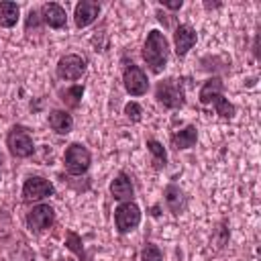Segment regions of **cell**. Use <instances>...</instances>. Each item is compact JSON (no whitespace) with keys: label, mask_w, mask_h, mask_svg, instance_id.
Returning a JSON list of instances; mask_svg holds the SVG:
<instances>
[{"label":"cell","mask_w":261,"mask_h":261,"mask_svg":"<svg viewBox=\"0 0 261 261\" xmlns=\"http://www.w3.org/2000/svg\"><path fill=\"white\" fill-rule=\"evenodd\" d=\"M167 57H169V43L165 35L157 29L149 31L145 45H143V59L149 65V69L153 73H161L167 63Z\"/></svg>","instance_id":"cell-1"},{"label":"cell","mask_w":261,"mask_h":261,"mask_svg":"<svg viewBox=\"0 0 261 261\" xmlns=\"http://www.w3.org/2000/svg\"><path fill=\"white\" fill-rule=\"evenodd\" d=\"M155 98H157V102L159 104H163L165 108H169V110H175V108H181L184 106V88H181V84L175 80V77H167V80H163V82H159L157 84V88H155Z\"/></svg>","instance_id":"cell-2"},{"label":"cell","mask_w":261,"mask_h":261,"mask_svg":"<svg viewBox=\"0 0 261 261\" xmlns=\"http://www.w3.org/2000/svg\"><path fill=\"white\" fill-rule=\"evenodd\" d=\"M92 163V155L90 151L80 145V143H71L67 149H65V155H63V165H65V171L69 175H82L88 171Z\"/></svg>","instance_id":"cell-3"},{"label":"cell","mask_w":261,"mask_h":261,"mask_svg":"<svg viewBox=\"0 0 261 261\" xmlns=\"http://www.w3.org/2000/svg\"><path fill=\"white\" fill-rule=\"evenodd\" d=\"M6 147L10 149V153L14 157H31L33 151H35V143H33V137L29 135L27 128L22 126H12L6 135Z\"/></svg>","instance_id":"cell-4"},{"label":"cell","mask_w":261,"mask_h":261,"mask_svg":"<svg viewBox=\"0 0 261 261\" xmlns=\"http://www.w3.org/2000/svg\"><path fill=\"white\" fill-rule=\"evenodd\" d=\"M141 222V208L135 202H122L114 210V224L118 232H128Z\"/></svg>","instance_id":"cell-5"},{"label":"cell","mask_w":261,"mask_h":261,"mask_svg":"<svg viewBox=\"0 0 261 261\" xmlns=\"http://www.w3.org/2000/svg\"><path fill=\"white\" fill-rule=\"evenodd\" d=\"M86 73V59L75 53H67L57 61V75L61 80H80Z\"/></svg>","instance_id":"cell-6"},{"label":"cell","mask_w":261,"mask_h":261,"mask_svg":"<svg viewBox=\"0 0 261 261\" xmlns=\"http://www.w3.org/2000/svg\"><path fill=\"white\" fill-rule=\"evenodd\" d=\"M55 222V210L49 204H37L27 214V226L33 232H43Z\"/></svg>","instance_id":"cell-7"},{"label":"cell","mask_w":261,"mask_h":261,"mask_svg":"<svg viewBox=\"0 0 261 261\" xmlns=\"http://www.w3.org/2000/svg\"><path fill=\"white\" fill-rule=\"evenodd\" d=\"M122 82H124V88H126V92L130 96H143L149 90V80H147L145 71L139 65H135V63H130V65L124 67Z\"/></svg>","instance_id":"cell-8"},{"label":"cell","mask_w":261,"mask_h":261,"mask_svg":"<svg viewBox=\"0 0 261 261\" xmlns=\"http://www.w3.org/2000/svg\"><path fill=\"white\" fill-rule=\"evenodd\" d=\"M53 192H55L53 184H51L49 179L41 177V175L29 177V179L24 181V186H22V198H24L27 202L43 200V198H47V196H53Z\"/></svg>","instance_id":"cell-9"},{"label":"cell","mask_w":261,"mask_h":261,"mask_svg":"<svg viewBox=\"0 0 261 261\" xmlns=\"http://www.w3.org/2000/svg\"><path fill=\"white\" fill-rule=\"evenodd\" d=\"M39 18H41V22H45V24H49L51 29H65V24H67V14H65V10H63V6H59L57 2H47V4H43L41 8H39Z\"/></svg>","instance_id":"cell-10"},{"label":"cell","mask_w":261,"mask_h":261,"mask_svg":"<svg viewBox=\"0 0 261 261\" xmlns=\"http://www.w3.org/2000/svg\"><path fill=\"white\" fill-rule=\"evenodd\" d=\"M198 35L190 24H177L175 33H173V43H175V53L177 57H186L188 51L196 45Z\"/></svg>","instance_id":"cell-11"},{"label":"cell","mask_w":261,"mask_h":261,"mask_svg":"<svg viewBox=\"0 0 261 261\" xmlns=\"http://www.w3.org/2000/svg\"><path fill=\"white\" fill-rule=\"evenodd\" d=\"M100 14V4L98 2H92V0H82L75 4V12H73V18H75V27L77 29H86L90 27Z\"/></svg>","instance_id":"cell-12"},{"label":"cell","mask_w":261,"mask_h":261,"mask_svg":"<svg viewBox=\"0 0 261 261\" xmlns=\"http://www.w3.org/2000/svg\"><path fill=\"white\" fill-rule=\"evenodd\" d=\"M110 194L114 200H120V202H133V196H135V188L128 179L126 173H118L112 181H110Z\"/></svg>","instance_id":"cell-13"},{"label":"cell","mask_w":261,"mask_h":261,"mask_svg":"<svg viewBox=\"0 0 261 261\" xmlns=\"http://www.w3.org/2000/svg\"><path fill=\"white\" fill-rule=\"evenodd\" d=\"M163 196H165V204H167V208L171 210V214L177 216V214H181V212L186 210V206H188V198H186V194H184V190H181L179 186L169 184V186L165 188Z\"/></svg>","instance_id":"cell-14"},{"label":"cell","mask_w":261,"mask_h":261,"mask_svg":"<svg viewBox=\"0 0 261 261\" xmlns=\"http://www.w3.org/2000/svg\"><path fill=\"white\" fill-rule=\"evenodd\" d=\"M196 141H198V128L194 124H188L186 128H181L175 135H171L169 143H171V147L175 151H184V149H192L196 145Z\"/></svg>","instance_id":"cell-15"},{"label":"cell","mask_w":261,"mask_h":261,"mask_svg":"<svg viewBox=\"0 0 261 261\" xmlns=\"http://www.w3.org/2000/svg\"><path fill=\"white\" fill-rule=\"evenodd\" d=\"M49 126L57 133V135H67L73 128V118L69 112L65 110H51L49 112Z\"/></svg>","instance_id":"cell-16"},{"label":"cell","mask_w":261,"mask_h":261,"mask_svg":"<svg viewBox=\"0 0 261 261\" xmlns=\"http://www.w3.org/2000/svg\"><path fill=\"white\" fill-rule=\"evenodd\" d=\"M222 92H224V84H222V80H220V77H210V80H206L204 86L200 88L198 100H200V104H210L214 98L222 96Z\"/></svg>","instance_id":"cell-17"},{"label":"cell","mask_w":261,"mask_h":261,"mask_svg":"<svg viewBox=\"0 0 261 261\" xmlns=\"http://www.w3.org/2000/svg\"><path fill=\"white\" fill-rule=\"evenodd\" d=\"M18 22V4L16 2H0V27L10 29Z\"/></svg>","instance_id":"cell-18"},{"label":"cell","mask_w":261,"mask_h":261,"mask_svg":"<svg viewBox=\"0 0 261 261\" xmlns=\"http://www.w3.org/2000/svg\"><path fill=\"white\" fill-rule=\"evenodd\" d=\"M59 96H61V102H63L65 106L77 108L80 102H82V96H84V86H69V88L61 90Z\"/></svg>","instance_id":"cell-19"},{"label":"cell","mask_w":261,"mask_h":261,"mask_svg":"<svg viewBox=\"0 0 261 261\" xmlns=\"http://www.w3.org/2000/svg\"><path fill=\"white\" fill-rule=\"evenodd\" d=\"M147 149L153 155V165L157 169H163L167 165V153H165L163 145L159 141H155V139H147Z\"/></svg>","instance_id":"cell-20"},{"label":"cell","mask_w":261,"mask_h":261,"mask_svg":"<svg viewBox=\"0 0 261 261\" xmlns=\"http://www.w3.org/2000/svg\"><path fill=\"white\" fill-rule=\"evenodd\" d=\"M210 104L214 106L216 114H220L222 118H232V116H234V112H237L234 104H230V102H228L224 96H218V98H214Z\"/></svg>","instance_id":"cell-21"},{"label":"cell","mask_w":261,"mask_h":261,"mask_svg":"<svg viewBox=\"0 0 261 261\" xmlns=\"http://www.w3.org/2000/svg\"><path fill=\"white\" fill-rule=\"evenodd\" d=\"M65 247L77 257V259H86V253H84V247H82V239H80V234L77 232H73V230H69L67 234H65Z\"/></svg>","instance_id":"cell-22"},{"label":"cell","mask_w":261,"mask_h":261,"mask_svg":"<svg viewBox=\"0 0 261 261\" xmlns=\"http://www.w3.org/2000/svg\"><path fill=\"white\" fill-rule=\"evenodd\" d=\"M139 261H163V255H161V249L153 243H145L143 251H141V259Z\"/></svg>","instance_id":"cell-23"},{"label":"cell","mask_w":261,"mask_h":261,"mask_svg":"<svg viewBox=\"0 0 261 261\" xmlns=\"http://www.w3.org/2000/svg\"><path fill=\"white\" fill-rule=\"evenodd\" d=\"M124 114H126V118H128L130 122H139L143 110H141V106H139L137 102H128V104L124 106Z\"/></svg>","instance_id":"cell-24"},{"label":"cell","mask_w":261,"mask_h":261,"mask_svg":"<svg viewBox=\"0 0 261 261\" xmlns=\"http://www.w3.org/2000/svg\"><path fill=\"white\" fill-rule=\"evenodd\" d=\"M159 4H161L163 8H169V10H179L184 2H181V0H175V2H163V0H161Z\"/></svg>","instance_id":"cell-25"},{"label":"cell","mask_w":261,"mask_h":261,"mask_svg":"<svg viewBox=\"0 0 261 261\" xmlns=\"http://www.w3.org/2000/svg\"><path fill=\"white\" fill-rule=\"evenodd\" d=\"M0 163H2V157H0Z\"/></svg>","instance_id":"cell-26"}]
</instances>
